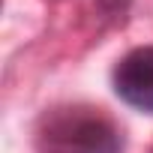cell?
<instances>
[{
	"label": "cell",
	"instance_id": "cell-1",
	"mask_svg": "<svg viewBox=\"0 0 153 153\" xmlns=\"http://www.w3.org/2000/svg\"><path fill=\"white\" fill-rule=\"evenodd\" d=\"M39 153H120L117 126L87 105H63L42 114L36 126Z\"/></svg>",
	"mask_w": 153,
	"mask_h": 153
},
{
	"label": "cell",
	"instance_id": "cell-2",
	"mask_svg": "<svg viewBox=\"0 0 153 153\" xmlns=\"http://www.w3.org/2000/svg\"><path fill=\"white\" fill-rule=\"evenodd\" d=\"M114 93L135 111L153 114V45L132 48L114 69Z\"/></svg>",
	"mask_w": 153,
	"mask_h": 153
},
{
	"label": "cell",
	"instance_id": "cell-3",
	"mask_svg": "<svg viewBox=\"0 0 153 153\" xmlns=\"http://www.w3.org/2000/svg\"><path fill=\"white\" fill-rule=\"evenodd\" d=\"M129 3L132 0H99V9L108 12V15H123L129 9Z\"/></svg>",
	"mask_w": 153,
	"mask_h": 153
}]
</instances>
